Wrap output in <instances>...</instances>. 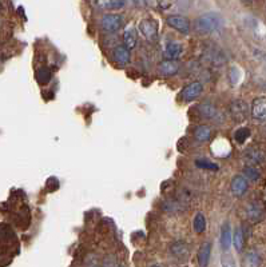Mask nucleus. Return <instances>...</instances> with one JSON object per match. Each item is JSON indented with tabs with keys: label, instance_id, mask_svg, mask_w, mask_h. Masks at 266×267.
<instances>
[{
	"label": "nucleus",
	"instance_id": "1",
	"mask_svg": "<svg viewBox=\"0 0 266 267\" xmlns=\"http://www.w3.org/2000/svg\"><path fill=\"white\" fill-rule=\"evenodd\" d=\"M222 26V16L217 12L202 14L194 21V28L198 33H212Z\"/></svg>",
	"mask_w": 266,
	"mask_h": 267
},
{
	"label": "nucleus",
	"instance_id": "2",
	"mask_svg": "<svg viewBox=\"0 0 266 267\" xmlns=\"http://www.w3.org/2000/svg\"><path fill=\"white\" fill-rule=\"evenodd\" d=\"M229 112H230V117H233L234 122L242 123L249 117L250 107L249 104L245 100H242V99H235V100H233L230 103V106H229Z\"/></svg>",
	"mask_w": 266,
	"mask_h": 267
},
{
	"label": "nucleus",
	"instance_id": "3",
	"mask_svg": "<svg viewBox=\"0 0 266 267\" xmlns=\"http://www.w3.org/2000/svg\"><path fill=\"white\" fill-rule=\"evenodd\" d=\"M100 27L103 28L104 31L114 32L119 31L120 28L123 27V23H125V17L119 14H104L102 17H100Z\"/></svg>",
	"mask_w": 266,
	"mask_h": 267
},
{
	"label": "nucleus",
	"instance_id": "4",
	"mask_svg": "<svg viewBox=\"0 0 266 267\" xmlns=\"http://www.w3.org/2000/svg\"><path fill=\"white\" fill-rule=\"evenodd\" d=\"M166 23L168 26L174 28L175 31L181 32L183 35H189L190 33V20L183 15H178V14H174V15H167L166 17Z\"/></svg>",
	"mask_w": 266,
	"mask_h": 267
},
{
	"label": "nucleus",
	"instance_id": "5",
	"mask_svg": "<svg viewBox=\"0 0 266 267\" xmlns=\"http://www.w3.org/2000/svg\"><path fill=\"white\" fill-rule=\"evenodd\" d=\"M170 252L175 259L186 261L187 258H190V245L185 240H174L173 243L170 245Z\"/></svg>",
	"mask_w": 266,
	"mask_h": 267
},
{
	"label": "nucleus",
	"instance_id": "6",
	"mask_svg": "<svg viewBox=\"0 0 266 267\" xmlns=\"http://www.w3.org/2000/svg\"><path fill=\"white\" fill-rule=\"evenodd\" d=\"M250 115L257 122H266V96L255 98L250 107Z\"/></svg>",
	"mask_w": 266,
	"mask_h": 267
},
{
	"label": "nucleus",
	"instance_id": "7",
	"mask_svg": "<svg viewBox=\"0 0 266 267\" xmlns=\"http://www.w3.org/2000/svg\"><path fill=\"white\" fill-rule=\"evenodd\" d=\"M202 92H203V84L201 82H193L190 84L185 85V88L181 91V98L183 101L189 103V101L196 100Z\"/></svg>",
	"mask_w": 266,
	"mask_h": 267
},
{
	"label": "nucleus",
	"instance_id": "8",
	"mask_svg": "<svg viewBox=\"0 0 266 267\" xmlns=\"http://www.w3.org/2000/svg\"><path fill=\"white\" fill-rule=\"evenodd\" d=\"M139 31L142 32V35L149 39V40H154L158 35V23L151 17H146V19H142L139 21Z\"/></svg>",
	"mask_w": 266,
	"mask_h": 267
},
{
	"label": "nucleus",
	"instance_id": "9",
	"mask_svg": "<svg viewBox=\"0 0 266 267\" xmlns=\"http://www.w3.org/2000/svg\"><path fill=\"white\" fill-rule=\"evenodd\" d=\"M249 188V181L245 178L244 175H235L232 179V183H230V191L233 194L234 197L241 198L244 197L246 191Z\"/></svg>",
	"mask_w": 266,
	"mask_h": 267
},
{
	"label": "nucleus",
	"instance_id": "10",
	"mask_svg": "<svg viewBox=\"0 0 266 267\" xmlns=\"http://www.w3.org/2000/svg\"><path fill=\"white\" fill-rule=\"evenodd\" d=\"M165 60H173L178 62V59L183 55V47L178 42H168L165 47Z\"/></svg>",
	"mask_w": 266,
	"mask_h": 267
},
{
	"label": "nucleus",
	"instance_id": "11",
	"mask_svg": "<svg viewBox=\"0 0 266 267\" xmlns=\"http://www.w3.org/2000/svg\"><path fill=\"white\" fill-rule=\"evenodd\" d=\"M246 217H248V220L250 223H260L264 219V208L261 207L260 203L251 202L246 208Z\"/></svg>",
	"mask_w": 266,
	"mask_h": 267
},
{
	"label": "nucleus",
	"instance_id": "12",
	"mask_svg": "<svg viewBox=\"0 0 266 267\" xmlns=\"http://www.w3.org/2000/svg\"><path fill=\"white\" fill-rule=\"evenodd\" d=\"M181 64L173 60H162L158 64V72L162 76H174L180 72Z\"/></svg>",
	"mask_w": 266,
	"mask_h": 267
},
{
	"label": "nucleus",
	"instance_id": "13",
	"mask_svg": "<svg viewBox=\"0 0 266 267\" xmlns=\"http://www.w3.org/2000/svg\"><path fill=\"white\" fill-rule=\"evenodd\" d=\"M113 58L118 64L120 66H126V64L130 63L131 60V51L127 50V48L123 46V44H119L114 48L113 51Z\"/></svg>",
	"mask_w": 266,
	"mask_h": 267
},
{
	"label": "nucleus",
	"instance_id": "14",
	"mask_svg": "<svg viewBox=\"0 0 266 267\" xmlns=\"http://www.w3.org/2000/svg\"><path fill=\"white\" fill-rule=\"evenodd\" d=\"M212 250H213L212 242H205V243L201 246V249H200V251H198V256H197L200 267L209 266L210 256H212Z\"/></svg>",
	"mask_w": 266,
	"mask_h": 267
},
{
	"label": "nucleus",
	"instance_id": "15",
	"mask_svg": "<svg viewBox=\"0 0 266 267\" xmlns=\"http://www.w3.org/2000/svg\"><path fill=\"white\" fill-rule=\"evenodd\" d=\"M198 111L201 114V117L207 120H216V117H218V110L216 106L210 103V101H203L198 106Z\"/></svg>",
	"mask_w": 266,
	"mask_h": 267
},
{
	"label": "nucleus",
	"instance_id": "16",
	"mask_svg": "<svg viewBox=\"0 0 266 267\" xmlns=\"http://www.w3.org/2000/svg\"><path fill=\"white\" fill-rule=\"evenodd\" d=\"M205 56H206L207 60L212 64H214V66H223V64L226 63V56H225V53L214 47L205 51Z\"/></svg>",
	"mask_w": 266,
	"mask_h": 267
},
{
	"label": "nucleus",
	"instance_id": "17",
	"mask_svg": "<svg viewBox=\"0 0 266 267\" xmlns=\"http://www.w3.org/2000/svg\"><path fill=\"white\" fill-rule=\"evenodd\" d=\"M232 242H233V234H232V227L230 224L225 223L221 229V236H219V243H221V247L222 250L228 251L232 246Z\"/></svg>",
	"mask_w": 266,
	"mask_h": 267
},
{
	"label": "nucleus",
	"instance_id": "18",
	"mask_svg": "<svg viewBox=\"0 0 266 267\" xmlns=\"http://www.w3.org/2000/svg\"><path fill=\"white\" fill-rule=\"evenodd\" d=\"M262 259L257 251H248L241 261L242 267H261Z\"/></svg>",
	"mask_w": 266,
	"mask_h": 267
},
{
	"label": "nucleus",
	"instance_id": "19",
	"mask_svg": "<svg viewBox=\"0 0 266 267\" xmlns=\"http://www.w3.org/2000/svg\"><path fill=\"white\" fill-rule=\"evenodd\" d=\"M212 135L213 131L209 126H197L194 133H193L194 139H196L197 142H200V143H206V142H209L212 139Z\"/></svg>",
	"mask_w": 266,
	"mask_h": 267
},
{
	"label": "nucleus",
	"instance_id": "20",
	"mask_svg": "<svg viewBox=\"0 0 266 267\" xmlns=\"http://www.w3.org/2000/svg\"><path fill=\"white\" fill-rule=\"evenodd\" d=\"M138 44V32L135 28H127L123 33V46L127 50H134Z\"/></svg>",
	"mask_w": 266,
	"mask_h": 267
},
{
	"label": "nucleus",
	"instance_id": "21",
	"mask_svg": "<svg viewBox=\"0 0 266 267\" xmlns=\"http://www.w3.org/2000/svg\"><path fill=\"white\" fill-rule=\"evenodd\" d=\"M246 162H248V165L250 166H257L262 163L264 160H265V155L264 152L261 151V150H248V152H246Z\"/></svg>",
	"mask_w": 266,
	"mask_h": 267
},
{
	"label": "nucleus",
	"instance_id": "22",
	"mask_svg": "<svg viewBox=\"0 0 266 267\" xmlns=\"http://www.w3.org/2000/svg\"><path fill=\"white\" fill-rule=\"evenodd\" d=\"M163 210L166 213L171 214V215H175V214L182 213L185 208L182 207V203L180 200H177V199H168V200L163 203Z\"/></svg>",
	"mask_w": 266,
	"mask_h": 267
},
{
	"label": "nucleus",
	"instance_id": "23",
	"mask_svg": "<svg viewBox=\"0 0 266 267\" xmlns=\"http://www.w3.org/2000/svg\"><path fill=\"white\" fill-rule=\"evenodd\" d=\"M206 224V218H205L203 213H197L196 215H194V219H193V229H194V231H196L197 234L205 233Z\"/></svg>",
	"mask_w": 266,
	"mask_h": 267
},
{
	"label": "nucleus",
	"instance_id": "24",
	"mask_svg": "<svg viewBox=\"0 0 266 267\" xmlns=\"http://www.w3.org/2000/svg\"><path fill=\"white\" fill-rule=\"evenodd\" d=\"M233 245H234V247H235V250L238 251V252H241V251L244 250L245 234H244V230L241 229V227H237V229L234 230Z\"/></svg>",
	"mask_w": 266,
	"mask_h": 267
},
{
	"label": "nucleus",
	"instance_id": "25",
	"mask_svg": "<svg viewBox=\"0 0 266 267\" xmlns=\"http://www.w3.org/2000/svg\"><path fill=\"white\" fill-rule=\"evenodd\" d=\"M97 4L100 8H104V10H119V8L125 7L126 1H122V0H106V1H99Z\"/></svg>",
	"mask_w": 266,
	"mask_h": 267
},
{
	"label": "nucleus",
	"instance_id": "26",
	"mask_svg": "<svg viewBox=\"0 0 266 267\" xmlns=\"http://www.w3.org/2000/svg\"><path fill=\"white\" fill-rule=\"evenodd\" d=\"M244 176L248 179V181H258L260 179V171H258V168H257V166H250V165H246L244 168Z\"/></svg>",
	"mask_w": 266,
	"mask_h": 267
},
{
	"label": "nucleus",
	"instance_id": "27",
	"mask_svg": "<svg viewBox=\"0 0 266 267\" xmlns=\"http://www.w3.org/2000/svg\"><path fill=\"white\" fill-rule=\"evenodd\" d=\"M196 166L201 170H209V171H218L219 170V166L217 163H214L212 160L205 159V158H201V159L196 160Z\"/></svg>",
	"mask_w": 266,
	"mask_h": 267
},
{
	"label": "nucleus",
	"instance_id": "28",
	"mask_svg": "<svg viewBox=\"0 0 266 267\" xmlns=\"http://www.w3.org/2000/svg\"><path fill=\"white\" fill-rule=\"evenodd\" d=\"M249 136H250V130L248 127H241L234 133V139H235V142L239 144L245 143V142H246V139H249Z\"/></svg>",
	"mask_w": 266,
	"mask_h": 267
},
{
	"label": "nucleus",
	"instance_id": "29",
	"mask_svg": "<svg viewBox=\"0 0 266 267\" xmlns=\"http://www.w3.org/2000/svg\"><path fill=\"white\" fill-rule=\"evenodd\" d=\"M151 267H161V266H158V265H154V266H151Z\"/></svg>",
	"mask_w": 266,
	"mask_h": 267
},
{
	"label": "nucleus",
	"instance_id": "30",
	"mask_svg": "<svg viewBox=\"0 0 266 267\" xmlns=\"http://www.w3.org/2000/svg\"><path fill=\"white\" fill-rule=\"evenodd\" d=\"M0 10H1V4H0Z\"/></svg>",
	"mask_w": 266,
	"mask_h": 267
},
{
	"label": "nucleus",
	"instance_id": "31",
	"mask_svg": "<svg viewBox=\"0 0 266 267\" xmlns=\"http://www.w3.org/2000/svg\"><path fill=\"white\" fill-rule=\"evenodd\" d=\"M98 267H103V266H98Z\"/></svg>",
	"mask_w": 266,
	"mask_h": 267
},
{
	"label": "nucleus",
	"instance_id": "32",
	"mask_svg": "<svg viewBox=\"0 0 266 267\" xmlns=\"http://www.w3.org/2000/svg\"><path fill=\"white\" fill-rule=\"evenodd\" d=\"M119 267H122V266H119Z\"/></svg>",
	"mask_w": 266,
	"mask_h": 267
}]
</instances>
